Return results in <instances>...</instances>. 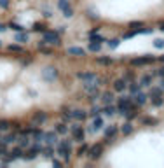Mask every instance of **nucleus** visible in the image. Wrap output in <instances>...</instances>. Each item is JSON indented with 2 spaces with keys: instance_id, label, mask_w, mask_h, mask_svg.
<instances>
[{
  "instance_id": "nucleus-1",
  "label": "nucleus",
  "mask_w": 164,
  "mask_h": 168,
  "mask_svg": "<svg viewBox=\"0 0 164 168\" xmlns=\"http://www.w3.org/2000/svg\"><path fill=\"white\" fill-rule=\"evenodd\" d=\"M70 151H72V147L68 142H60V145H58V154H60L63 159H68L70 158Z\"/></svg>"
},
{
  "instance_id": "nucleus-2",
  "label": "nucleus",
  "mask_w": 164,
  "mask_h": 168,
  "mask_svg": "<svg viewBox=\"0 0 164 168\" xmlns=\"http://www.w3.org/2000/svg\"><path fill=\"white\" fill-rule=\"evenodd\" d=\"M42 77H44V81H54L56 77H58V70H56L54 67H47L42 72Z\"/></svg>"
},
{
  "instance_id": "nucleus-3",
  "label": "nucleus",
  "mask_w": 164,
  "mask_h": 168,
  "mask_svg": "<svg viewBox=\"0 0 164 168\" xmlns=\"http://www.w3.org/2000/svg\"><path fill=\"white\" fill-rule=\"evenodd\" d=\"M101 152H103V145H101V144H96V145L89 147L88 154L91 156V159H98V158L101 156Z\"/></svg>"
},
{
  "instance_id": "nucleus-4",
  "label": "nucleus",
  "mask_w": 164,
  "mask_h": 168,
  "mask_svg": "<svg viewBox=\"0 0 164 168\" xmlns=\"http://www.w3.org/2000/svg\"><path fill=\"white\" fill-rule=\"evenodd\" d=\"M44 40L47 44H60V35L54 32H45L44 33Z\"/></svg>"
},
{
  "instance_id": "nucleus-5",
  "label": "nucleus",
  "mask_w": 164,
  "mask_h": 168,
  "mask_svg": "<svg viewBox=\"0 0 164 168\" xmlns=\"http://www.w3.org/2000/svg\"><path fill=\"white\" fill-rule=\"evenodd\" d=\"M77 77L80 79V81H94V79H98V76L96 74H93V72H79L77 74Z\"/></svg>"
},
{
  "instance_id": "nucleus-6",
  "label": "nucleus",
  "mask_w": 164,
  "mask_h": 168,
  "mask_svg": "<svg viewBox=\"0 0 164 168\" xmlns=\"http://www.w3.org/2000/svg\"><path fill=\"white\" fill-rule=\"evenodd\" d=\"M72 133H73V138H75V140H79V142L84 140V135H86L80 126H73V128H72Z\"/></svg>"
},
{
  "instance_id": "nucleus-7",
  "label": "nucleus",
  "mask_w": 164,
  "mask_h": 168,
  "mask_svg": "<svg viewBox=\"0 0 164 168\" xmlns=\"http://www.w3.org/2000/svg\"><path fill=\"white\" fill-rule=\"evenodd\" d=\"M44 140L47 142L49 145H53V144H56V140H58V138H56V133H54V131H47V133H44Z\"/></svg>"
},
{
  "instance_id": "nucleus-8",
  "label": "nucleus",
  "mask_w": 164,
  "mask_h": 168,
  "mask_svg": "<svg viewBox=\"0 0 164 168\" xmlns=\"http://www.w3.org/2000/svg\"><path fill=\"white\" fill-rule=\"evenodd\" d=\"M45 119H47L45 112H37V114L33 116V125L37 126V125H40V123H44Z\"/></svg>"
},
{
  "instance_id": "nucleus-9",
  "label": "nucleus",
  "mask_w": 164,
  "mask_h": 168,
  "mask_svg": "<svg viewBox=\"0 0 164 168\" xmlns=\"http://www.w3.org/2000/svg\"><path fill=\"white\" fill-rule=\"evenodd\" d=\"M126 86H127V82L124 81V79H117V81L114 82V89L115 91H124Z\"/></svg>"
},
{
  "instance_id": "nucleus-10",
  "label": "nucleus",
  "mask_w": 164,
  "mask_h": 168,
  "mask_svg": "<svg viewBox=\"0 0 164 168\" xmlns=\"http://www.w3.org/2000/svg\"><path fill=\"white\" fill-rule=\"evenodd\" d=\"M154 58L152 56H145V58H138V60H133V65H145V63H152Z\"/></svg>"
},
{
  "instance_id": "nucleus-11",
  "label": "nucleus",
  "mask_w": 164,
  "mask_h": 168,
  "mask_svg": "<svg viewBox=\"0 0 164 168\" xmlns=\"http://www.w3.org/2000/svg\"><path fill=\"white\" fill-rule=\"evenodd\" d=\"M86 112H84V110H73V112H72V119H75V121H84L86 119Z\"/></svg>"
},
{
  "instance_id": "nucleus-12",
  "label": "nucleus",
  "mask_w": 164,
  "mask_h": 168,
  "mask_svg": "<svg viewBox=\"0 0 164 168\" xmlns=\"http://www.w3.org/2000/svg\"><path fill=\"white\" fill-rule=\"evenodd\" d=\"M101 126H103V119H101L100 116H94L93 128H91V130H93V131H98V130H101Z\"/></svg>"
},
{
  "instance_id": "nucleus-13",
  "label": "nucleus",
  "mask_w": 164,
  "mask_h": 168,
  "mask_svg": "<svg viewBox=\"0 0 164 168\" xmlns=\"http://www.w3.org/2000/svg\"><path fill=\"white\" fill-rule=\"evenodd\" d=\"M135 102H136V105H143V103L147 102V96L140 91V93H136V95H135Z\"/></svg>"
},
{
  "instance_id": "nucleus-14",
  "label": "nucleus",
  "mask_w": 164,
  "mask_h": 168,
  "mask_svg": "<svg viewBox=\"0 0 164 168\" xmlns=\"http://www.w3.org/2000/svg\"><path fill=\"white\" fill-rule=\"evenodd\" d=\"M68 54H75V56H84V49H82V47H68Z\"/></svg>"
},
{
  "instance_id": "nucleus-15",
  "label": "nucleus",
  "mask_w": 164,
  "mask_h": 168,
  "mask_svg": "<svg viewBox=\"0 0 164 168\" xmlns=\"http://www.w3.org/2000/svg\"><path fill=\"white\" fill-rule=\"evenodd\" d=\"M16 42H28V33H25V32H18V35H16Z\"/></svg>"
},
{
  "instance_id": "nucleus-16",
  "label": "nucleus",
  "mask_w": 164,
  "mask_h": 168,
  "mask_svg": "<svg viewBox=\"0 0 164 168\" xmlns=\"http://www.w3.org/2000/svg\"><path fill=\"white\" fill-rule=\"evenodd\" d=\"M101 100H103L105 103H112V102H114V95H112L110 91H107V93L101 95Z\"/></svg>"
},
{
  "instance_id": "nucleus-17",
  "label": "nucleus",
  "mask_w": 164,
  "mask_h": 168,
  "mask_svg": "<svg viewBox=\"0 0 164 168\" xmlns=\"http://www.w3.org/2000/svg\"><path fill=\"white\" fill-rule=\"evenodd\" d=\"M103 112H105L107 116H114V114H115V107L112 105V103H107V107L103 109Z\"/></svg>"
},
{
  "instance_id": "nucleus-18",
  "label": "nucleus",
  "mask_w": 164,
  "mask_h": 168,
  "mask_svg": "<svg viewBox=\"0 0 164 168\" xmlns=\"http://www.w3.org/2000/svg\"><path fill=\"white\" fill-rule=\"evenodd\" d=\"M32 135H33L35 140H42V138H44V133H42L40 130H37V128H33L32 130Z\"/></svg>"
},
{
  "instance_id": "nucleus-19",
  "label": "nucleus",
  "mask_w": 164,
  "mask_h": 168,
  "mask_svg": "<svg viewBox=\"0 0 164 168\" xmlns=\"http://www.w3.org/2000/svg\"><path fill=\"white\" fill-rule=\"evenodd\" d=\"M37 154H38V152L35 151V149H30V151H28L23 158H25V159H35V158H37Z\"/></svg>"
},
{
  "instance_id": "nucleus-20",
  "label": "nucleus",
  "mask_w": 164,
  "mask_h": 168,
  "mask_svg": "<svg viewBox=\"0 0 164 168\" xmlns=\"http://www.w3.org/2000/svg\"><path fill=\"white\" fill-rule=\"evenodd\" d=\"M89 49L96 53V51H100V49H101V44H100V42H96V40H91V44H89Z\"/></svg>"
},
{
  "instance_id": "nucleus-21",
  "label": "nucleus",
  "mask_w": 164,
  "mask_h": 168,
  "mask_svg": "<svg viewBox=\"0 0 164 168\" xmlns=\"http://www.w3.org/2000/svg\"><path fill=\"white\" fill-rule=\"evenodd\" d=\"M11 158H12V161H14V159H18V158H23L21 156V147H16V149L11 152Z\"/></svg>"
},
{
  "instance_id": "nucleus-22",
  "label": "nucleus",
  "mask_w": 164,
  "mask_h": 168,
  "mask_svg": "<svg viewBox=\"0 0 164 168\" xmlns=\"http://www.w3.org/2000/svg\"><path fill=\"white\" fill-rule=\"evenodd\" d=\"M152 103L155 105V107H161V105L164 103V100H162V96H161V95H159V96H152Z\"/></svg>"
},
{
  "instance_id": "nucleus-23",
  "label": "nucleus",
  "mask_w": 164,
  "mask_h": 168,
  "mask_svg": "<svg viewBox=\"0 0 164 168\" xmlns=\"http://www.w3.org/2000/svg\"><path fill=\"white\" fill-rule=\"evenodd\" d=\"M131 131H133V126H131V123H126V125L122 126V133H124V135H129Z\"/></svg>"
},
{
  "instance_id": "nucleus-24",
  "label": "nucleus",
  "mask_w": 164,
  "mask_h": 168,
  "mask_svg": "<svg viewBox=\"0 0 164 168\" xmlns=\"http://www.w3.org/2000/svg\"><path fill=\"white\" fill-rule=\"evenodd\" d=\"M115 133H117V128H115V126H110V128H107V131H105L107 138H108V137H114Z\"/></svg>"
},
{
  "instance_id": "nucleus-25",
  "label": "nucleus",
  "mask_w": 164,
  "mask_h": 168,
  "mask_svg": "<svg viewBox=\"0 0 164 168\" xmlns=\"http://www.w3.org/2000/svg\"><path fill=\"white\" fill-rule=\"evenodd\" d=\"M150 82H152V77L150 76H143L142 77V84H140V86H150Z\"/></svg>"
},
{
  "instance_id": "nucleus-26",
  "label": "nucleus",
  "mask_w": 164,
  "mask_h": 168,
  "mask_svg": "<svg viewBox=\"0 0 164 168\" xmlns=\"http://www.w3.org/2000/svg\"><path fill=\"white\" fill-rule=\"evenodd\" d=\"M63 16H65V18H72V16H73V9H72L70 6L65 7V9H63Z\"/></svg>"
},
{
  "instance_id": "nucleus-27",
  "label": "nucleus",
  "mask_w": 164,
  "mask_h": 168,
  "mask_svg": "<svg viewBox=\"0 0 164 168\" xmlns=\"http://www.w3.org/2000/svg\"><path fill=\"white\" fill-rule=\"evenodd\" d=\"M159 95H162V88H152L150 89V96H159Z\"/></svg>"
},
{
  "instance_id": "nucleus-28",
  "label": "nucleus",
  "mask_w": 164,
  "mask_h": 168,
  "mask_svg": "<svg viewBox=\"0 0 164 168\" xmlns=\"http://www.w3.org/2000/svg\"><path fill=\"white\" fill-rule=\"evenodd\" d=\"M89 37H91V40H96V42H103V37H101V35H98L96 32H91V35H89Z\"/></svg>"
},
{
  "instance_id": "nucleus-29",
  "label": "nucleus",
  "mask_w": 164,
  "mask_h": 168,
  "mask_svg": "<svg viewBox=\"0 0 164 168\" xmlns=\"http://www.w3.org/2000/svg\"><path fill=\"white\" fill-rule=\"evenodd\" d=\"M88 151H89V147L86 145V144H82V145L79 147V151H77V154H79V156H82V154H86Z\"/></svg>"
},
{
  "instance_id": "nucleus-30",
  "label": "nucleus",
  "mask_w": 164,
  "mask_h": 168,
  "mask_svg": "<svg viewBox=\"0 0 164 168\" xmlns=\"http://www.w3.org/2000/svg\"><path fill=\"white\" fill-rule=\"evenodd\" d=\"M14 140H16V135L12 133V135H7V137H6V138H4L2 142H4V144H12Z\"/></svg>"
},
{
  "instance_id": "nucleus-31",
  "label": "nucleus",
  "mask_w": 164,
  "mask_h": 168,
  "mask_svg": "<svg viewBox=\"0 0 164 168\" xmlns=\"http://www.w3.org/2000/svg\"><path fill=\"white\" fill-rule=\"evenodd\" d=\"M33 30H35V32H45V27L40 25V23H35V25H33Z\"/></svg>"
},
{
  "instance_id": "nucleus-32",
  "label": "nucleus",
  "mask_w": 164,
  "mask_h": 168,
  "mask_svg": "<svg viewBox=\"0 0 164 168\" xmlns=\"http://www.w3.org/2000/svg\"><path fill=\"white\" fill-rule=\"evenodd\" d=\"M98 98H100V93H98V89H94V91H91V98H89L91 102H96Z\"/></svg>"
},
{
  "instance_id": "nucleus-33",
  "label": "nucleus",
  "mask_w": 164,
  "mask_h": 168,
  "mask_svg": "<svg viewBox=\"0 0 164 168\" xmlns=\"http://www.w3.org/2000/svg\"><path fill=\"white\" fill-rule=\"evenodd\" d=\"M9 126H11V123H9V121H0V131L7 130Z\"/></svg>"
},
{
  "instance_id": "nucleus-34",
  "label": "nucleus",
  "mask_w": 164,
  "mask_h": 168,
  "mask_svg": "<svg viewBox=\"0 0 164 168\" xmlns=\"http://www.w3.org/2000/svg\"><path fill=\"white\" fill-rule=\"evenodd\" d=\"M28 145H30V142H28V138H26V137H23L21 140H19V147L23 149V147H28Z\"/></svg>"
},
{
  "instance_id": "nucleus-35",
  "label": "nucleus",
  "mask_w": 164,
  "mask_h": 168,
  "mask_svg": "<svg viewBox=\"0 0 164 168\" xmlns=\"http://www.w3.org/2000/svg\"><path fill=\"white\" fill-rule=\"evenodd\" d=\"M154 46H155L157 49H164V40H162V39H157V40L154 42Z\"/></svg>"
},
{
  "instance_id": "nucleus-36",
  "label": "nucleus",
  "mask_w": 164,
  "mask_h": 168,
  "mask_svg": "<svg viewBox=\"0 0 164 168\" xmlns=\"http://www.w3.org/2000/svg\"><path fill=\"white\" fill-rule=\"evenodd\" d=\"M44 152H45V156H47V158H53V156H54V149H53V147L44 149Z\"/></svg>"
},
{
  "instance_id": "nucleus-37",
  "label": "nucleus",
  "mask_w": 164,
  "mask_h": 168,
  "mask_svg": "<svg viewBox=\"0 0 164 168\" xmlns=\"http://www.w3.org/2000/svg\"><path fill=\"white\" fill-rule=\"evenodd\" d=\"M119 42H120L119 39H114V40H110V42H108L110 49H115V47H117V46H119Z\"/></svg>"
},
{
  "instance_id": "nucleus-38",
  "label": "nucleus",
  "mask_w": 164,
  "mask_h": 168,
  "mask_svg": "<svg viewBox=\"0 0 164 168\" xmlns=\"http://www.w3.org/2000/svg\"><path fill=\"white\" fill-rule=\"evenodd\" d=\"M58 7H60L61 11H63L65 7H68V0H60V2H58Z\"/></svg>"
},
{
  "instance_id": "nucleus-39",
  "label": "nucleus",
  "mask_w": 164,
  "mask_h": 168,
  "mask_svg": "<svg viewBox=\"0 0 164 168\" xmlns=\"http://www.w3.org/2000/svg\"><path fill=\"white\" fill-rule=\"evenodd\" d=\"M98 61L101 65H110V63H112V58H100Z\"/></svg>"
},
{
  "instance_id": "nucleus-40",
  "label": "nucleus",
  "mask_w": 164,
  "mask_h": 168,
  "mask_svg": "<svg viewBox=\"0 0 164 168\" xmlns=\"http://www.w3.org/2000/svg\"><path fill=\"white\" fill-rule=\"evenodd\" d=\"M9 28L16 30V32H23V27H19V25H16V23H11V25H9Z\"/></svg>"
},
{
  "instance_id": "nucleus-41",
  "label": "nucleus",
  "mask_w": 164,
  "mask_h": 168,
  "mask_svg": "<svg viewBox=\"0 0 164 168\" xmlns=\"http://www.w3.org/2000/svg\"><path fill=\"white\" fill-rule=\"evenodd\" d=\"M56 131L63 135V133H66V126H65V125H58V128H56Z\"/></svg>"
},
{
  "instance_id": "nucleus-42",
  "label": "nucleus",
  "mask_w": 164,
  "mask_h": 168,
  "mask_svg": "<svg viewBox=\"0 0 164 168\" xmlns=\"http://www.w3.org/2000/svg\"><path fill=\"white\" fill-rule=\"evenodd\" d=\"M100 112H101V110H100V107H93V109H91V112H89V114H91V116L94 117V116H100Z\"/></svg>"
},
{
  "instance_id": "nucleus-43",
  "label": "nucleus",
  "mask_w": 164,
  "mask_h": 168,
  "mask_svg": "<svg viewBox=\"0 0 164 168\" xmlns=\"http://www.w3.org/2000/svg\"><path fill=\"white\" fill-rule=\"evenodd\" d=\"M129 89H131V93H135V95H136V93H140V86H138V84H131V86H129Z\"/></svg>"
},
{
  "instance_id": "nucleus-44",
  "label": "nucleus",
  "mask_w": 164,
  "mask_h": 168,
  "mask_svg": "<svg viewBox=\"0 0 164 168\" xmlns=\"http://www.w3.org/2000/svg\"><path fill=\"white\" fill-rule=\"evenodd\" d=\"M129 27H131V28H135V30H140V28L143 27V23H142V21H138V23H131Z\"/></svg>"
},
{
  "instance_id": "nucleus-45",
  "label": "nucleus",
  "mask_w": 164,
  "mask_h": 168,
  "mask_svg": "<svg viewBox=\"0 0 164 168\" xmlns=\"http://www.w3.org/2000/svg\"><path fill=\"white\" fill-rule=\"evenodd\" d=\"M143 123H145V125H155L157 121H155V119H152V117H147V119H143Z\"/></svg>"
},
{
  "instance_id": "nucleus-46",
  "label": "nucleus",
  "mask_w": 164,
  "mask_h": 168,
  "mask_svg": "<svg viewBox=\"0 0 164 168\" xmlns=\"http://www.w3.org/2000/svg\"><path fill=\"white\" fill-rule=\"evenodd\" d=\"M9 51H14V53H19V51H21V47H19V46H9Z\"/></svg>"
},
{
  "instance_id": "nucleus-47",
  "label": "nucleus",
  "mask_w": 164,
  "mask_h": 168,
  "mask_svg": "<svg viewBox=\"0 0 164 168\" xmlns=\"http://www.w3.org/2000/svg\"><path fill=\"white\" fill-rule=\"evenodd\" d=\"M0 7L7 9V7H9V0H0Z\"/></svg>"
},
{
  "instance_id": "nucleus-48",
  "label": "nucleus",
  "mask_w": 164,
  "mask_h": 168,
  "mask_svg": "<svg viewBox=\"0 0 164 168\" xmlns=\"http://www.w3.org/2000/svg\"><path fill=\"white\" fill-rule=\"evenodd\" d=\"M6 145H7V144L0 142V154H6Z\"/></svg>"
},
{
  "instance_id": "nucleus-49",
  "label": "nucleus",
  "mask_w": 164,
  "mask_h": 168,
  "mask_svg": "<svg viewBox=\"0 0 164 168\" xmlns=\"http://www.w3.org/2000/svg\"><path fill=\"white\" fill-rule=\"evenodd\" d=\"M53 165H54V166H61V161H58V159H53Z\"/></svg>"
},
{
  "instance_id": "nucleus-50",
  "label": "nucleus",
  "mask_w": 164,
  "mask_h": 168,
  "mask_svg": "<svg viewBox=\"0 0 164 168\" xmlns=\"http://www.w3.org/2000/svg\"><path fill=\"white\" fill-rule=\"evenodd\" d=\"M159 74H161V76L164 77V68H161V70H159Z\"/></svg>"
},
{
  "instance_id": "nucleus-51",
  "label": "nucleus",
  "mask_w": 164,
  "mask_h": 168,
  "mask_svg": "<svg viewBox=\"0 0 164 168\" xmlns=\"http://www.w3.org/2000/svg\"><path fill=\"white\" fill-rule=\"evenodd\" d=\"M4 30H6V27H4V25H0V32H4Z\"/></svg>"
},
{
  "instance_id": "nucleus-52",
  "label": "nucleus",
  "mask_w": 164,
  "mask_h": 168,
  "mask_svg": "<svg viewBox=\"0 0 164 168\" xmlns=\"http://www.w3.org/2000/svg\"><path fill=\"white\" fill-rule=\"evenodd\" d=\"M161 88H162V91H164V81H162V82H161Z\"/></svg>"
},
{
  "instance_id": "nucleus-53",
  "label": "nucleus",
  "mask_w": 164,
  "mask_h": 168,
  "mask_svg": "<svg viewBox=\"0 0 164 168\" xmlns=\"http://www.w3.org/2000/svg\"><path fill=\"white\" fill-rule=\"evenodd\" d=\"M161 30H162V32H164V23H162V25H161Z\"/></svg>"
},
{
  "instance_id": "nucleus-54",
  "label": "nucleus",
  "mask_w": 164,
  "mask_h": 168,
  "mask_svg": "<svg viewBox=\"0 0 164 168\" xmlns=\"http://www.w3.org/2000/svg\"><path fill=\"white\" fill-rule=\"evenodd\" d=\"M161 61H164V56H161Z\"/></svg>"
},
{
  "instance_id": "nucleus-55",
  "label": "nucleus",
  "mask_w": 164,
  "mask_h": 168,
  "mask_svg": "<svg viewBox=\"0 0 164 168\" xmlns=\"http://www.w3.org/2000/svg\"><path fill=\"white\" fill-rule=\"evenodd\" d=\"M0 46H2V42H0Z\"/></svg>"
}]
</instances>
